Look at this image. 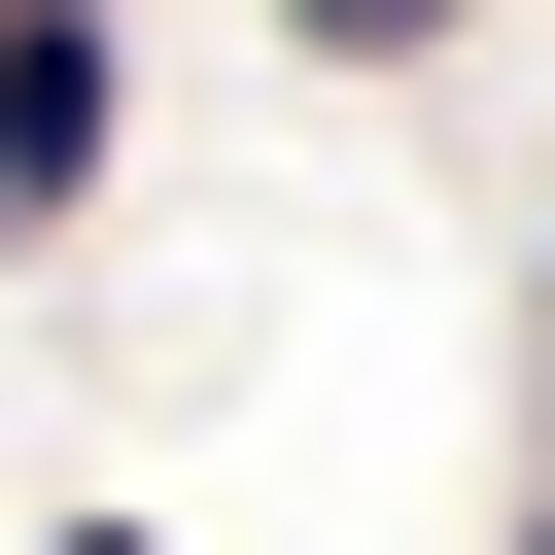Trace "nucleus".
<instances>
[{"label": "nucleus", "mask_w": 555, "mask_h": 555, "mask_svg": "<svg viewBox=\"0 0 555 555\" xmlns=\"http://www.w3.org/2000/svg\"><path fill=\"white\" fill-rule=\"evenodd\" d=\"M69 173H104V35H69V0H0V208H69Z\"/></svg>", "instance_id": "1"}, {"label": "nucleus", "mask_w": 555, "mask_h": 555, "mask_svg": "<svg viewBox=\"0 0 555 555\" xmlns=\"http://www.w3.org/2000/svg\"><path fill=\"white\" fill-rule=\"evenodd\" d=\"M312 35H451V0H312Z\"/></svg>", "instance_id": "2"}, {"label": "nucleus", "mask_w": 555, "mask_h": 555, "mask_svg": "<svg viewBox=\"0 0 555 555\" xmlns=\"http://www.w3.org/2000/svg\"><path fill=\"white\" fill-rule=\"evenodd\" d=\"M69 555H139V520H69Z\"/></svg>", "instance_id": "3"}]
</instances>
